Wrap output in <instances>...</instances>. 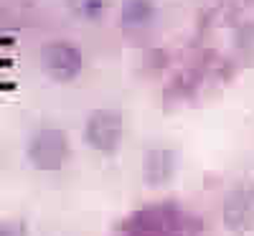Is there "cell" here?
Segmentation results:
<instances>
[{"label":"cell","mask_w":254,"mask_h":236,"mask_svg":"<svg viewBox=\"0 0 254 236\" xmlns=\"http://www.w3.org/2000/svg\"><path fill=\"white\" fill-rule=\"evenodd\" d=\"M26 158L38 173H59L71 158L69 135L54 124L38 127L26 142Z\"/></svg>","instance_id":"obj_1"},{"label":"cell","mask_w":254,"mask_h":236,"mask_svg":"<svg viewBox=\"0 0 254 236\" xmlns=\"http://www.w3.org/2000/svg\"><path fill=\"white\" fill-rule=\"evenodd\" d=\"M41 69L56 84H71L84 69V54L76 44L66 38L49 41L41 49Z\"/></svg>","instance_id":"obj_2"},{"label":"cell","mask_w":254,"mask_h":236,"mask_svg":"<svg viewBox=\"0 0 254 236\" xmlns=\"http://www.w3.org/2000/svg\"><path fill=\"white\" fill-rule=\"evenodd\" d=\"M125 137V119L117 110H94L84 122V142L99 155H115Z\"/></svg>","instance_id":"obj_3"},{"label":"cell","mask_w":254,"mask_h":236,"mask_svg":"<svg viewBox=\"0 0 254 236\" xmlns=\"http://www.w3.org/2000/svg\"><path fill=\"white\" fill-rule=\"evenodd\" d=\"M221 221L229 234H249L254 231V183L234 185L221 203Z\"/></svg>","instance_id":"obj_4"},{"label":"cell","mask_w":254,"mask_h":236,"mask_svg":"<svg viewBox=\"0 0 254 236\" xmlns=\"http://www.w3.org/2000/svg\"><path fill=\"white\" fill-rule=\"evenodd\" d=\"M178 170V155L171 147H150L142 158V180L150 188H160L173 180Z\"/></svg>","instance_id":"obj_5"},{"label":"cell","mask_w":254,"mask_h":236,"mask_svg":"<svg viewBox=\"0 0 254 236\" xmlns=\"http://www.w3.org/2000/svg\"><path fill=\"white\" fill-rule=\"evenodd\" d=\"M155 18H158L155 0H122L120 5V28L127 33L150 28Z\"/></svg>","instance_id":"obj_6"},{"label":"cell","mask_w":254,"mask_h":236,"mask_svg":"<svg viewBox=\"0 0 254 236\" xmlns=\"http://www.w3.org/2000/svg\"><path fill=\"white\" fill-rule=\"evenodd\" d=\"M69 10L74 13V18L94 23L104 13H107V0H66Z\"/></svg>","instance_id":"obj_7"},{"label":"cell","mask_w":254,"mask_h":236,"mask_svg":"<svg viewBox=\"0 0 254 236\" xmlns=\"http://www.w3.org/2000/svg\"><path fill=\"white\" fill-rule=\"evenodd\" d=\"M234 44L242 54H254V23H244L237 36H234Z\"/></svg>","instance_id":"obj_8"},{"label":"cell","mask_w":254,"mask_h":236,"mask_svg":"<svg viewBox=\"0 0 254 236\" xmlns=\"http://www.w3.org/2000/svg\"><path fill=\"white\" fill-rule=\"evenodd\" d=\"M0 236H31V229L23 219H3L0 221Z\"/></svg>","instance_id":"obj_9"},{"label":"cell","mask_w":254,"mask_h":236,"mask_svg":"<svg viewBox=\"0 0 254 236\" xmlns=\"http://www.w3.org/2000/svg\"><path fill=\"white\" fill-rule=\"evenodd\" d=\"M0 163H3V150H0Z\"/></svg>","instance_id":"obj_10"}]
</instances>
